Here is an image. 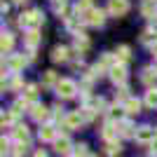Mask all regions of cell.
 Here are the masks:
<instances>
[{
    "instance_id": "obj_1",
    "label": "cell",
    "mask_w": 157,
    "mask_h": 157,
    "mask_svg": "<svg viewBox=\"0 0 157 157\" xmlns=\"http://www.w3.org/2000/svg\"><path fill=\"white\" fill-rule=\"evenodd\" d=\"M42 21H45L42 12H40V10H31L28 14H21L19 26H24L26 31H38V26H42Z\"/></svg>"
},
{
    "instance_id": "obj_2",
    "label": "cell",
    "mask_w": 157,
    "mask_h": 157,
    "mask_svg": "<svg viewBox=\"0 0 157 157\" xmlns=\"http://www.w3.org/2000/svg\"><path fill=\"white\" fill-rule=\"evenodd\" d=\"M75 92H78V85H75L73 80H68V78L59 80V85H56V94H59L61 98H73V96H75Z\"/></svg>"
},
{
    "instance_id": "obj_3",
    "label": "cell",
    "mask_w": 157,
    "mask_h": 157,
    "mask_svg": "<svg viewBox=\"0 0 157 157\" xmlns=\"http://www.w3.org/2000/svg\"><path fill=\"white\" fill-rule=\"evenodd\" d=\"M110 80L115 82V85H120V87H124V82H127V66L124 63H115L110 68Z\"/></svg>"
},
{
    "instance_id": "obj_4",
    "label": "cell",
    "mask_w": 157,
    "mask_h": 157,
    "mask_svg": "<svg viewBox=\"0 0 157 157\" xmlns=\"http://www.w3.org/2000/svg\"><path fill=\"white\" fill-rule=\"evenodd\" d=\"M127 12H129V0H108V14L122 17Z\"/></svg>"
},
{
    "instance_id": "obj_5",
    "label": "cell",
    "mask_w": 157,
    "mask_h": 157,
    "mask_svg": "<svg viewBox=\"0 0 157 157\" xmlns=\"http://www.w3.org/2000/svg\"><path fill=\"white\" fill-rule=\"evenodd\" d=\"M82 21H85V24H89V26H103L105 12H103V10H89V12L82 17Z\"/></svg>"
},
{
    "instance_id": "obj_6",
    "label": "cell",
    "mask_w": 157,
    "mask_h": 157,
    "mask_svg": "<svg viewBox=\"0 0 157 157\" xmlns=\"http://www.w3.org/2000/svg\"><path fill=\"white\" fill-rule=\"evenodd\" d=\"M82 122H85V120H82V113H68V115H66V120H63V129H78V127H82Z\"/></svg>"
},
{
    "instance_id": "obj_7",
    "label": "cell",
    "mask_w": 157,
    "mask_h": 157,
    "mask_svg": "<svg viewBox=\"0 0 157 157\" xmlns=\"http://www.w3.org/2000/svg\"><path fill=\"white\" fill-rule=\"evenodd\" d=\"M24 66H26V59H24V54H12V56L7 59V68H10L14 75H17V73H19Z\"/></svg>"
},
{
    "instance_id": "obj_8",
    "label": "cell",
    "mask_w": 157,
    "mask_h": 157,
    "mask_svg": "<svg viewBox=\"0 0 157 157\" xmlns=\"http://www.w3.org/2000/svg\"><path fill=\"white\" fill-rule=\"evenodd\" d=\"M68 56H71V49L63 47V45H59V47L52 49V61L54 63H63V61H68Z\"/></svg>"
},
{
    "instance_id": "obj_9",
    "label": "cell",
    "mask_w": 157,
    "mask_h": 157,
    "mask_svg": "<svg viewBox=\"0 0 157 157\" xmlns=\"http://www.w3.org/2000/svg\"><path fill=\"white\" fill-rule=\"evenodd\" d=\"M31 117L35 120V122H42V120L49 117V110H47L42 103H33L31 105Z\"/></svg>"
},
{
    "instance_id": "obj_10",
    "label": "cell",
    "mask_w": 157,
    "mask_h": 157,
    "mask_svg": "<svg viewBox=\"0 0 157 157\" xmlns=\"http://www.w3.org/2000/svg\"><path fill=\"white\" fill-rule=\"evenodd\" d=\"M152 138H155V129H152V127H141V129L136 131L138 143H152Z\"/></svg>"
},
{
    "instance_id": "obj_11",
    "label": "cell",
    "mask_w": 157,
    "mask_h": 157,
    "mask_svg": "<svg viewBox=\"0 0 157 157\" xmlns=\"http://www.w3.org/2000/svg\"><path fill=\"white\" fill-rule=\"evenodd\" d=\"M117 129H120V136H127V138H136V131H138V129H134V124L129 120L117 122Z\"/></svg>"
},
{
    "instance_id": "obj_12",
    "label": "cell",
    "mask_w": 157,
    "mask_h": 157,
    "mask_svg": "<svg viewBox=\"0 0 157 157\" xmlns=\"http://www.w3.org/2000/svg\"><path fill=\"white\" fill-rule=\"evenodd\" d=\"M12 136L17 143H28V127L26 124H17L12 129Z\"/></svg>"
},
{
    "instance_id": "obj_13",
    "label": "cell",
    "mask_w": 157,
    "mask_h": 157,
    "mask_svg": "<svg viewBox=\"0 0 157 157\" xmlns=\"http://www.w3.org/2000/svg\"><path fill=\"white\" fill-rule=\"evenodd\" d=\"M141 14L148 17V19H155L157 14V2L155 0H143V5H141Z\"/></svg>"
},
{
    "instance_id": "obj_14",
    "label": "cell",
    "mask_w": 157,
    "mask_h": 157,
    "mask_svg": "<svg viewBox=\"0 0 157 157\" xmlns=\"http://www.w3.org/2000/svg\"><path fill=\"white\" fill-rule=\"evenodd\" d=\"M40 40H42V35H40L38 31H28V33H26V38H24V42H26L28 49H33V52H35V47L40 45Z\"/></svg>"
},
{
    "instance_id": "obj_15",
    "label": "cell",
    "mask_w": 157,
    "mask_h": 157,
    "mask_svg": "<svg viewBox=\"0 0 157 157\" xmlns=\"http://www.w3.org/2000/svg\"><path fill=\"white\" fill-rule=\"evenodd\" d=\"M71 141H68V138H56V141H54V150L59 152V155H71Z\"/></svg>"
},
{
    "instance_id": "obj_16",
    "label": "cell",
    "mask_w": 157,
    "mask_h": 157,
    "mask_svg": "<svg viewBox=\"0 0 157 157\" xmlns=\"http://www.w3.org/2000/svg\"><path fill=\"white\" fill-rule=\"evenodd\" d=\"M14 47V35L12 33H2V38H0V49H2V54H10Z\"/></svg>"
},
{
    "instance_id": "obj_17",
    "label": "cell",
    "mask_w": 157,
    "mask_h": 157,
    "mask_svg": "<svg viewBox=\"0 0 157 157\" xmlns=\"http://www.w3.org/2000/svg\"><path fill=\"white\" fill-rule=\"evenodd\" d=\"M75 49H78L80 54L89 49V38H87L85 33H78V35H75Z\"/></svg>"
},
{
    "instance_id": "obj_18",
    "label": "cell",
    "mask_w": 157,
    "mask_h": 157,
    "mask_svg": "<svg viewBox=\"0 0 157 157\" xmlns=\"http://www.w3.org/2000/svg\"><path fill=\"white\" fill-rule=\"evenodd\" d=\"M40 141H56V129L52 124H45L40 129Z\"/></svg>"
},
{
    "instance_id": "obj_19",
    "label": "cell",
    "mask_w": 157,
    "mask_h": 157,
    "mask_svg": "<svg viewBox=\"0 0 157 157\" xmlns=\"http://www.w3.org/2000/svg\"><path fill=\"white\" fill-rule=\"evenodd\" d=\"M52 10L56 14H61L63 19H68V2L66 0H52Z\"/></svg>"
},
{
    "instance_id": "obj_20",
    "label": "cell",
    "mask_w": 157,
    "mask_h": 157,
    "mask_svg": "<svg viewBox=\"0 0 157 157\" xmlns=\"http://www.w3.org/2000/svg\"><path fill=\"white\" fill-rule=\"evenodd\" d=\"M21 85H24V82H21L19 75H12V80H10V82L2 78V89H12V92H17V89H21Z\"/></svg>"
},
{
    "instance_id": "obj_21",
    "label": "cell",
    "mask_w": 157,
    "mask_h": 157,
    "mask_svg": "<svg viewBox=\"0 0 157 157\" xmlns=\"http://www.w3.org/2000/svg\"><path fill=\"white\" fill-rule=\"evenodd\" d=\"M59 80H56V73L54 71H45L42 73V87H56Z\"/></svg>"
},
{
    "instance_id": "obj_22",
    "label": "cell",
    "mask_w": 157,
    "mask_h": 157,
    "mask_svg": "<svg viewBox=\"0 0 157 157\" xmlns=\"http://www.w3.org/2000/svg\"><path fill=\"white\" fill-rule=\"evenodd\" d=\"M115 56H117L120 63H127V61L131 59V49H129L127 45H120V47H117V52H115Z\"/></svg>"
},
{
    "instance_id": "obj_23",
    "label": "cell",
    "mask_w": 157,
    "mask_h": 157,
    "mask_svg": "<svg viewBox=\"0 0 157 157\" xmlns=\"http://www.w3.org/2000/svg\"><path fill=\"white\" fill-rule=\"evenodd\" d=\"M101 134H103V138L108 141V143L117 138V129H115V124H113V122H108V124L103 127V131H101Z\"/></svg>"
},
{
    "instance_id": "obj_24",
    "label": "cell",
    "mask_w": 157,
    "mask_h": 157,
    "mask_svg": "<svg viewBox=\"0 0 157 157\" xmlns=\"http://www.w3.org/2000/svg\"><path fill=\"white\" fill-rule=\"evenodd\" d=\"M138 110H141V101H138V98H129V101L124 103V113L127 115H136Z\"/></svg>"
},
{
    "instance_id": "obj_25",
    "label": "cell",
    "mask_w": 157,
    "mask_h": 157,
    "mask_svg": "<svg viewBox=\"0 0 157 157\" xmlns=\"http://www.w3.org/2000/svg\"><path fill=\"white\" fill-rule=\"evenodd\" d=\"M145 105L157 108V87H150V89L145 92Z\"/></svg>"
},
{
    "instance_id": "obj_26",
    "label": "cell",
    "mask_w": 157,
    "mask_h": 157,
    "mask_svg": "<svg viewBox=\"0 0 157 157\" xmlns=\"http://www.w3.org/2000/svg\"><path fill=\"white\" fill-rule=\"evenodd\" d=\"M24 98H26L28 103H35V98H38V85H28L26 87V94H24Z\"/></svg>"
},
{
    "instance_id": "obj_27",
    "label": "cell",
    "mask_w": 157,
    "mask_h": 157,
    "mask_svg": "<svg viewBox=\"0 0 157 157\" xmlns=\"http://www.w3.org/2000/svg\"><path fill=\"white\" fill-rule=\"evenodd\" d=\"M141 80H143L145 85H152V82L157 80V71H155V68H145L143 75H141Z\"/></svg>"
},
{
    "instance_id": "obj_28",
    "label": "cell",
    "mask_w": 157,
    "mask_h": 157,
    "mask_svg": "<svg viewBox=\"0 0 157 157\" xmlns=\"http://www.w3.org/2000/svg\"><path fill=\"white\" fill-rule=\"evenodd\" d=\"M26 150H28V143H14L12 157H24V155H26Z\"/></svg>"
},
{
    "instance_id": "obj_29",
    "label": "cell",
    "mask_w": 157,
    "mask_h": 157,
    "mask_svg": "<svg viewBox=\"0 0 157 157\" xmlns=\"http://www.w3.org/2000/svg\"><path fill=\"white\" fill-rule=\"evenodd\" d=\"M122 115H124V105H113L110 108V120H120V122H122Z\"/></svg>"
},
{
    "instance_id": "obj_30",
    "label": "cell",
    "mask_w": 157,
    "mask_h": 157,
    "mask_svg": "<svg viewBox=\"0 0 157 157\" xmlns=\"http://www.w3.org/2000/svg\"><path fill=\"white\" fill-rule=\"evenodd\" d=\"M120 150H122V145L117 143V141H110V143L105 145V152H108V155L110 157H115V155H120Z\"/></svg>"
},
{
    "instance_id": "obj_31",
    "label": "cell",
    "mask_w": 157,
    "mask_h": 157,
    "mask_svg": "<svg viewBox=\"0 0 157 157\" xmlns=\"http://www.w3.org/2000/svg\"><path fill=\"white\" fill-rule=\"evenodd\" d=\"M17 117H19V113H14V110H7V113H2V127L12 124V122H14Z\"/></svg>"
},
{
    "instance_id": "obj_32",
    "label": "cell",
    "mask_w": 157,
    "mask_h": 157,
    "mask_svg": "<svg viewBox=\"0 0 157 157\" xmlns=\"http://www.w3.org/2000/svg\"><path fill=\"white\" fill-rule=\"evenodd\" d=\"M129 89H127V87H122V89H120V92H117V101H124V103H127V101H129Z\"/></svg>"
},
{
    "instance_id": "obj_33",
    "label": "cell",
    "mask_w": 157,
    "mask_h": 157,
    "mask_svg": "<svg viewBox=\"0 0 157 157\" xmlns=\"http://www.w3.org/2000/svg\"><path fill=\"white\" fill-rule=\"evenodd\" d=\"M75 157H89V152H87V145H78V148H75Z\"/></svg>"
},
{
    "instance_id": "obj_34",
    "label": "cell",
    "mask_w": 157,
    "mask_h": 157,
    "mask_svg": "<svg viewBox=\"0 0 157 157\" xmlns=\"http://www.w3.org/2000/svg\"><path fill=\"white\" fill-rule=\"evenodd\" d=\"M150 152L157 155V129H155V138H152V143H150Z\"/></svg>"
},
{
    "instance_id": "obj_35",
    "label": "cell",
    "mask_w": 157,
    "mask_h": 157,
    "mask_svg": "<svg viewBox=\"0 0 157 157\" xmlns=\"http://www.w3.org/2000/svg\"><path fill=\"white\" fill-rule=\"evenodd\" d=\"M5 150H10V138L2 136V152H5Z\"/></svg>"
},
{
    "instance_id": "obj_36",
    "label": "cell",
    "mask_w": 157,
    "mask_h": 157,
    "mask_svg": "<svg viewBox=\"0 0 157 157\" xmlns=\"http://www.w3.org/2000/svg\"><path fill=\"white\" fill-rule=\"evenodd\" d=\"M0 10H2V14H7V12H10V2H2V7H0Z\"/></svg>"
},
{
    "instance_id": "obj_37",
    "label": "cell",
    "mask_w": 157,
    "mask_h": 157,
    "mask_svg": "<svg viewBox=\"0 0 157 157\" xmlns=\"http://www.w3.org/2000/svg\"><path fill=\"white\" fill-rule=\"evenodd\" d=\"M150 52H152V54H155V59H157V42H155V45H152V47H150Z\"/></svg>"
},
{
    "instance_id": "obj_38",
    "label": "cell",
    "mask_w": 157,
    "mask_h": 157,
    "mask_svg": "<svg viewBox=\"0 0 157 157\" xmlns=\"http://www.w3.org/2000/svg\"><path fill=\"white\" fill-rule=\"evenodd\" d=\"M33 157H47V155H45V152H42V150H38V152H35V155H33Z\"/></svg>"
},
{
    "instance_id": "obj_39",
    "label": "cell",
    "mask_w": 157,
    "mask_h": 157,
    "mask_svg": "<svg viewBox=\"0 0 157 157\" xmlns=\"http://www.w3.org/2000/svg\"><path fill=\"white\" fill-rule=\"evenodd\" d=\"M14 5H24V2H26V0H12Z\"/></svg>"
},
{
    "instance_id": "obj_40",
    "label": "cell",
    "mask_w": 157,
    "mask_h": 157,
    "mask_svg": "<svg viewBox=\"0 0 157 157\" xmlns=\"http://www.w3.org/2000/svg\"><path fill=\"white\" fill-rule=\"evenodd\" d=\"M155 71H157V63H155Z\"/></svg>"
},
{
    "instance_id": "obj_41",
    "label": "cell",
    "mask_w": 157,
    "mask_h": 157,
    "mask_svg": "<svg viewBox=\"0 0 157 157\" xmlns=\"http://www.w3.org/2000/svg\"><path fill=\"white\" fill-rule=\"evenodd\" d=\"M89 157H96V155H89Z\"/></svg>"
},
{
    "instance_id": "obj_42",
    "label": "cell",
    "mask_w": 157,
    "mask_h": 157,
    "mask_svg": "<svg viewBox=\"0 0 157 157\" xmlns=\"http://www.w3.org/2000/svg\"><path fill=\"white\" fill-rule=\"evenodd\" d=\"M155 2H157V0H155Z\"/></svg>"
}]
</instances>
